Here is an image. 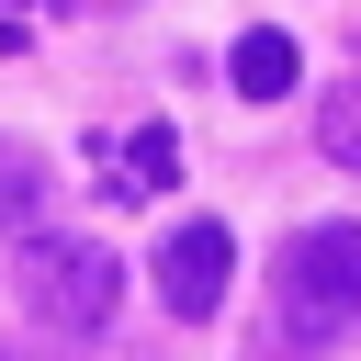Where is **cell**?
<instances>
[{
	"mask_svg": "<svg viewBox=\"0 0 361 361\" xmlns=\"http://www.w3.org/2000/svg\"><path fill=\"white\" fill-rule=\"evenodd\" d=\"M316 147H327V158H338V169H361V79H350V90H327V102H316Z\"/></svg>",
	"mask_w": 361,
	"mask_h": 361,
	"instance_id": "cell-7",
	"label": "cell"
},
{
	"mask_svg": "<svg viewBox=\"0 0 361 361\" xmlns=\"http://www.w3.org/2000/svg\"><path fill=\"white\" fill-rule=\"evenodd\" d=\"M361 316V226H305L282 248V327H259V361L282 350H327L338 327Z\"/></svg>",
	"mask_w": 361,
	"mask_h": 361,
	"instance_id": "cell-1",
	"label": "cell"
},
{
	"mask_svg": "<svg viewBox=\"0 0 361 361\" xmlns=\"http://www.w3.org/2000/svg\"><path fill=\"white\" fill-rule=\"evenodd\" d=\"M169 180H180V135H169V124H135V135L113 147V180H102V192H113V203H147V192H169Z\"/></svg>",
	"mask_w": 361,
	"mask_h": 361,
	"instance_id": "cell-5",
	"label": "cell"
},
{
	"mask_svg": "<svg viewBox=\"0 0 361 361\" xmlns=\"http://www.w3.org/2000/svg\"><path fill=\"white\" fill-rule=\"evenodd\" d=\"M226 271H237V237H226L214 214H180L169 248H158V305H169L180 327H203V316L226 305Z\"/></svg>",
	"mask_w": 361,
	"mask_h": 361,
	"instance_id": "cell-3",
	"label": "cell"
},
{
	"mask_svg": "<svg viewBox=\"0 0 361 361\" xmlns=\"http://www.w3.org/2000/svg\"><path fill=\"white\" fill-rule=\"evenodd\" d=\"M11 282H23V305H34L45 327H68V338H90V327L124 305V259L90 248V237H34Z\"/></svg>",
	"mask_w": 361,
	"mask_h": 361,
	"instance_id": "cell-2",
	"label": "cell"
},
{
	"mask_svg": "<svg viewBox=\"0 0 361 361\" xmlns=\"http://www.w3.org/2000/svg\"><path fill=\"white\" fill-rule=\"evenodd\" d=\"M226 79H237L248 102H282V90L305 79V45H293L282 23H259V34H237V45H226Z\"/></svg>",
	"mask_w": 361,
	"mask_h": 361,
	"instance_id": "cell-4",
	"label": "cell"
},
{
	"mask_svg": "<svg viewBox=\"0 0 361 361\" xmlns=\"http://www.w3.org/2000/svg\"><path fill=\"white\" fill-rule=\"evenodd\" d=\"M45 147H23V135H0V226H34L45 214Z\"/></svg>",
	"mask_w": 361,
	"mask_h": 361,
	"instance_id": "cell-6",
	"label": "cell"
},
{
	"mask_svg": "<svg viewBox=\"0 0 361 361\" xmlns=\"http://www.w3.org/2000/svg\"><path fill=\"white\" fill-rule=\"evenodd\" d=\"M90 11H102V0H90Z\"/></svg>",
	"mask_w": 361,
	"mask_h": 361,
	"instance_id": "cell-8",
	"label": "cell"
}]
</instances>
